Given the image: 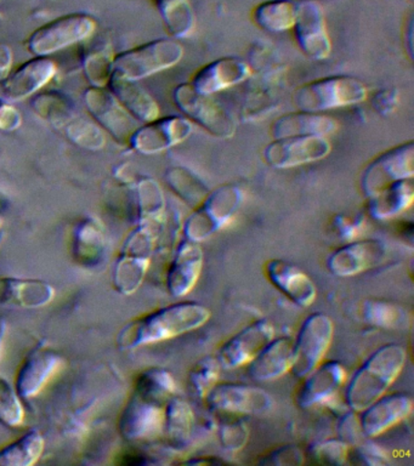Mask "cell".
I'll return each mask as SVG.
<instances>
[{
	"instance_id": "cb8c5ba5",
	"label": "cell",
	"mask_w": 414,
	"mask_h": 466,
	"mask_svg": "<svg viewBox=\"0 0 414 466\" xmlns=\"http://www.w3.org/2000/svg\"><path fill=\"white\" fill-rule=\"evenodd\" d=\"M165 428V410L159 403L134 396L123 411L119 430L126 440L151 439Z\"/></svg>"
},
{
	"instance_id": "44dd1931",
	"label": "cell",
	"mask_w": 414,
	"mask_h": 466,
	"mask_svg": "<svg viewBox=\"0 0 414 466\" xmlns=\"http://www.w3.org/2000/svg\"><path fill=\"white\" fill-rule=\"evenodd\" d=\"M61 366L60 356L54 350L39 345L32 350L21 366L16 378V391L23 399L37 396L56 374Z\"/></svg>"
},
{
	"instance_id": "ba28073f",
	"label": "cell",
	"mask_w": 414,
	"mask_h": 466,
	"mask_svg": "<svg viewBox=\"0 0 414 466\" xmlns=\"http://www.w3.org/2000/svg\"><path fill=\"white\" fill-rule=\"evenodd\" d=\"M96 25V18L89 14L65 15L35 29L27 40V49L35 56H48L89 38Z\"/></svg>"
},
{
	"instance_id": "60d3db41",
	"label": "cell",
	"mask_w": 414,
	"mask_h": 466,
	"mask_svg": "<svg viewBox=\"0 0 414 466\" xmlns=\"http://www.w3.org/2000/svg\"><path fill=\"white\" fill-rule=\"evenodd\" d=\"M220 367L219 360L213 357L199 360L188 374V385L192 395L198 399L206 397L219 379Z\"/></svg>"
},
{
	"instance_id": "e0dca14e",
	"label": "cell",
	"mask_w": 414,
	"mask_h": 466,
	"mask_svg": "<svg viewBox=\"0 0 414 466\" xmlns=\"http://www.w3.org/2000/svg\"><path fill=\"white\" fill-rule=\"evenodd\" d=\"M387 254V246L379 239L358 240L333 251L327 266L334 276L351 277L380 265Z\"/></svg>"
},
{
	"instance_id": "4dcf8cb0",
	"label": "cell",
	"mask_w": 414,
	"mask_h": 466,
	"mask_svg": "<svg viewBox=\"0 0 414 466\" xmlns=\"http://www.w3.org/2000/svg\"><path fill=\"white\" fill-rule=\"evenodd\" d=\"M254 21L268 32H285L293 28L297 18V3L290 0H268L253 13Z\"/></svg>"
},
{
	"instance_id": "836d02e7",
	"label": "cell",
	"mask_w": 414,
	"mask_h": 466,
	"mask_svg": "<svg viewBox=\"0 0 414 466\" xmlns=\"http://www.w3.org/2000/svg\"><path fill=\"white\" fill-rule=\"evenodd\" d=\"M159 14L174 38H187L195 29V15L188 0H157Z\"/></svg>"
},
{
	"instance_id": "f1b7e54d",
	"label": "cell",
	"mask_w": 414,
	"mask_h": 466,
	"mask_svg": "<svg viewBox=\"0 0 414 466\" xmlns=\"http://www.w3.org/2000/svg\"><path fill=\"white\" fill-rule=\"evenodd\" d=\"M108 90L117 98L122 107L139 122L148 123L158 118L159 106L154 97L137 86L134 80L112 76L108 82Z\"/></svg>"
},
{
	"instance_id": "ac0fdd59",
	"label": "cell",
	"mask_w": 414,
	"mask_h": 466,
	"mask_svg": "<svg viewBox=\"0 0 414 466\" xmlns=\"http://www.w3.org/2000/svg\"><path fill=\"white\" fill-rule=\"evenodd\" d=\"M56 65L46 56H35L25 62L0 84L5 100L19 101L37 93L56 73Z\"/></svg>"
},
{
	"instance_id": "603a6c76",
	"label": "cell",
	"mask_w": 414,
	"mask_h": 466,
	"mask_svg": "<svg viewBox=\"0 0 414 466\" xmlns=\"http://www.w3.org/2000/svg\"><path fill=\"white\" fill-rule=\"evenodd\" d=\"M250 76L246 61L237 57L217 58L192 76L191 86L201 94L213 95L245 82Z\"/></svg>"
},
{
	"instance_id": "681fc988",
	"label": "cell",
	"mask_w": 414,
	"mask_h": 466,
	"mask_svg": "<svg viewBox=\"0 0 414 466\" xmlns=\"http://www.w3.org/2000/svg\"><path fill=\"white\" fill-rule=\"evenodd\" d=\"M399 105V90L396 87H387L374 94L372 106L374 111L381 116L391 115Z\"/></svg>"
},
{
	"instance_id": "db71d44e",
	"label": "cell",
	"mask_w": 414,
	"mask_h": 466,
	"mask_svg": "<svg viewBox=\"0 0 414 466\" xmlns=\"http://www.w3.org/2000/svg\"><path fill=\"white\" fill-rule=\"evenodd\" d=\"M21 123H23L21 113L9 105L5 98H0V131L16 130Z\"/></svg>"
},
{
	"instance_id": "11a10c76",
	"label": "cell",
	"mask_w": 414,
	"mask_h": 466,
	"mask_svg": "<svg viewBox=\"0 0 414 466\" xmlns=\"http://www.w3.org/2000/svg\"><path fill=\"white\" fill-rule=\"evenodd\" d=\"M13 65V53L9 46L0 44V84L8 76Z\"/></svg>"
},
{
	"instance_id": "f907efd6",
	"label": "cell",
	"mask_w": 414,
	"mask_h": 466,
	"mask_svg": "<svg viewBox=\"0 0 414 466\" xmlns=\"http://www.w3.org/2000/svg\"><path fill=\"white\" fill-rule=\"evenodd\" d=\"M338 433H339L340 441H343L348 446H355L359 441V436L363 435L359 419L354 413L345 414L339 421Z\"/></svg>"
},
{
	"instance_id": "7402d4cb",
	"label": "cell",
	"mask_w": 414,
	"mask_h": 466,
	"mask_svg": "<svg viewBox=\"0 0 414 466\" xmlns=\"http://www.w3.org/2000/svg\"><path fill=\"white\" fill-rule=\"evenodd\" d=\"M203 251L201 246L194 240H181L174 254L167 275V286L169 293L176 298H183L194 289L201 276Z\"/></svg>"
},
{
	"instance_id": "74e56055",
	"label": "cell",
	"mask_w": 414,
	"mask_h": 466,
	"mask_svg": "<svg viewBox=\"0 0 414 466\" xmlns=\"http://www.w3.org/2000/svg\"><path fill=\"white\" fill-rule=\"evenodd\" d=\"M75 255L81 264L96 265L105 249V237L96 222H83L76 235Z\"/></svg>"
},
{
	"instance_id": "d6a6232c",
	"label": "cell",
	"mask_w": 414,
	"mask_h": 466,
	"mask_svg": "<svg viewBox=\"0 0 414 466\" xmlns=\"http://www.w3.org/2000/svg\"><path fill=\"white\" fill-rule=\"evenodd\" d=\"M32 107L41 118L48 120L57 129L63 130L76 116L79 115L74 102L59 93L39 95L32 101Z\"/></svg>"
},
{
	"instance_id": "484cf974",
	"label": "cell",
	"mask_w": 414,
	"mask_h": 466,
	"mask_svg": "<svg viewBox=\"0 0 414 466\" xmlns=\"http://www.w3.org/2000/svg\"><path fill=\"white\" fill-rule=\"evenodd\" d=\"M293 363L294 342L288 338L272 339L248 363V374L257 381H274L292 370Z\"/></svg>"
},
{
	"instance_id": "d590c367",
	"label": "cell",
	"mask_w": 414,
	"mask_h": 466,
	"mask_svg": "<svg viewBox=\"0 0 414 466\" xmlns=\"http://www.w3.org/2000/svg\"><path fill=\"white\" fill-rule=\"evenodd\" d=\"M194 411L187 402L173 399L165 410V428L170 442L176 447H184L190 440Z\"/></svg>"
},
{
	"instance_id": "9c48e42d",
	"label": "cell",
	"mask_w": 414,
	"mask_h": 466,
	"mask_svg": "<svg viewBox=\"0 0 414 466\" xmlns=\"http://www.w3.org/2000/svg\"><path fill=\"white\" fill-rule=\"evenodd\" d=\"M334 334L332 319L325 313H314L301 324L294 342L293 374L304 379L322 363Z\"/></svg>"
},
{
	"instance_id": "f6af8a7d",
	"label": "cell",
	"mask_w": 414,
	"mask_h": 466,
	"mask_svg": "<svg viewBox=\"0 0 414 466\" xmlns=\"http://www.w3.org/2000/svg\"><path fill=\"white\" fill-rule=\"evenodd\" d=\"M248 64L250 71H256L259 75L264 76L268 83V76L281 75L283 71L281 62L278 60L274 49H270L268 46L257 44L250 50Z\"/></svg>"
},
{
	"instance_id": "f546056e",
	"label": "cell",
	"mask_w": 414,
	"mask_h": 466,
	"mask_svg": "<svg viewBox=\"0 0 414 466\" xmlns=\"http://www.w3.org/2000/svg\"><path fill=\"white\" fill-rule=\"evenodd\" d=\"M414 189L410 178L395 182L370 197L369 213L376 220H389L398 217L412 206Z\"/></svg>"
},
{
	"instance_id": "ab89813d",
	"label": "cell",
	"mask_w": 414,
	"mask_h": 466,
	"mask_svg": "<svg viewBox=\"0 0 414 466\" xmlns=\"http://www.w3.org/2000/svg\"><path fill=\"white\" fill-rule=\"evenodd\" d=\"M65 135L68 137V140L74 142L78 147L86 149H100L104 147L105 135L101 131L100 127L86 116H83L81 113L76 116L70 123L63 129Z\"/></svg>"
},
{
	"instance_id": "4fadbf2b",
	"label": "cell",
	"mask_w": 414,
	"mask_h": 466,
	"mask_svg": "<svg viewBox=\"0 0 414 466\" xmlns=\"http://www.w3.org/2000/svg\"><path fill=\"white\" fill-rule=\"evenodd\" d=\"M298 46L305 56L322 61L332 51L325 14L318 3L307 0L297 4L296 24L293 25Z\"/></svg>"
},
{
	"instance_id": "3957f363",
	"label": "cell",
	"mask_w": 414,
	"mask_h": 466,
	"mask_svg": "<svg viewBox=\"0 0 414 466\" xmlns=\"http://www.w3.org/2000/svg\"><path fill=\"white\" fill-rule=\"evenodd\" d=\"M184 46L177 39H156L114 56L112 76L137 80L174 67L183 60Z\"/></svg>"
},
{
	"instance_id": "f35d334b",
	"label": "cell",
	"mask_w": 414,
	"mask_h": 466,
	"mask_svg": "<svg viewBox=\"0 0 414 466\" xmlns=\"http://www.w3.org/2000/svg\"><path fill=\"white\" fill-rule=\"evenodd\" d=\"M176 391V381L168 370L152 368L137 378L136 395L159 403Z\"/></svg>"
},
{
	"instance_id": "8d00e7d4",
	"label": "cell",
	"mask_w": 414,
	"mask_h": 466,
	"mask_svg": "<svg viewBox=\"0 0 414 466\" xmlns=\"http://www.w3.org/2000/svg\"><path fill=\"white\" fill-rule=\"evenodd\" d=\"M363 319L373 326L387 329H406L410 323L409 311L392 302L369 300L363 305Z\"/></svg>"
},
{
	"instance_id": "2e32d148",
	"label": "cell",
	"mask_w": 414,
	"mask_h": 466,
	"mask_svg": "<svg viewBox=\"0 0 414 466\" xmlns=\"http://www.w3.org/2000/svg\"><path fill=\"white\" fill-rule=\"evenodd\" d=\"M85 101L97 126L119 142H129L134 129L133 116L122 107L108 87L93 86L86 91Z\"/></svg>"
},
{
	"instance_id": "4316f807",
	"label": "cell",
	"mask_w": 414,
	"mask_h": 466,
	"mask_svg": "<svg viewBox=\"0 0 414 466\" xmlns=\"http://www.w3.org/2000/svg\"><path fill=\"white\" fill-rule=\"evenodd\" d=\"M338 127L339 123L332 116L299 109L276 119L271 126L270 134L274 140L290 137H327L336 133Z\"/></svg>"
},
{
	"instance_id": "1f68e13d",
	"label": "cell",
	"mask_w": 414,
	"mask_h": 466,
	"mask_svg": "<svg viewBox=\"0 0 414 466\" xmlns=\"http://www.w3.org/2000/svg\"><path fill=\"white\" fill-rule=\"evenodd\" d=\"M45 439L37 430L25 433L20 440L0 450V466H31L41 459Z\"/></svg>"
},
{
	"instance_id": "7bdbcfd3",
	"label": "cell",
	"mask_w": 414,
	"mask_h": 466,
	"mask_svg": "<svg viewBox=\"0 0 414 466\" xmlns=\"http://www.w3.org/2000/svg\"><path fill=\"white\" fill-rule=\"evenodd\" d=\"M21 397L8 381L0 378V424L17 428L24 422L25 410Z\"/></svg>"
},
{
	"instance_id": "83f0119b",
	"label": "cell",
	"mask_w": 414,
	"mask_h": 466,
	"mask_svg": "<svg viewBox=\"0 0 414 466\" xmlns=\"http://www.w3.org/2000/svg\"><path fill=\"white\" fill-rule=\"evenodd\" d=\"M54 297L56 290L45 280L0 279V305L38 309L52 302Z\"/></svg>"
},
{
	"instance_id": "c3c4849f",
	"label": "cell",
	"mask_w": 414,
	"mask_h": 466,
	"mask_svg": "<svg viewBox=\"0 0 414 466\" xmlns=\"http://www.w3.org/2000/svg\"><path fill=\"white\" fill-rule=\"evenodd\" d=\"M350 451V459L354 464L358 465H384L388 462L387 453L376 444H362V446H354Z\"/></svg>"
},
{
	"instance_id": "ffe728a7",
	"label": "cell",
	"mask_w": 414,
	"mask_h": 466,
	"mask_svg": "<svg viewBox=\"0 0 414 466\" xmlns=\"http://www.w3.org/2000/svg\"><path fill=\"white\" fill-rule=\"evenodd\" d=\"M299 393L298 404L304 410L330 402L347 380V370L337 360L319 364L308 374Z\"/></svg>"
},
{
	"instance_id": "8992f818",
	"label": "cell",
	"mask_w": 414,
	"mask_h": 466,
	"mask_svg": "<svg viewBox=\"0 0 414 466\" xmlns=\"http://www.w3.org/2000/svg\"><path fill=\"white\" fill-rule=\"evenodd\" d=\"M156 242V232L151 224H140L130 233L123 247L121 257L116 262L114 284L119 293H136L146 276L152 251Z\"/></svg>"
},
{
	"instance_id": "bcb514c9",
	"label": "cell",
	"mask_w": 414,
	"mask_h": 466,
	"mask_svg": "<svg viewBox=\"0 0 414 466\" xmlns=\"http://www.w3.org/2000/svg\"><path fill=\"white\" fill-rule=\"evenodd\" d=\"M249 439L248 425L242 419L227 421L219 429V440L221 447L230 453H236L243 450Z\"/></svg>"
},
{
	"instance_id": "f5cc1de1",
	"label": "cell",
	"mask_w": 414,
	"mask_h": 466,
	"mask_svg": "<svg viewBox=\"0 0 414 466\" xmlns=\"http://www.w3.org/2000/svg\"><path fill=\"white\" fill-rule=\"evenodd\" d=\"M363 220L361 218H352L345 215H337L334 218L333 228L337 235L344 240H352L361 231Z\"/></svg>"
},
{
	"instance_id": "7c38bea8",
	"label": "cell",
	"mask_w": 414,
	"mask_h": 466,
	"mask_svg": "<svg viewBox=\"0 0 414 466\" xmlns=\"http://www.w3.org/2000/svg\"><path fill=\"white\" fill-rule=\"evenodd\" d=\"M194 123L187 116H163L137 127L129 138L136 151L151 156L181 144L191 137Z\"/></svg>"
},
{
	"instance_id": "6f0895ef",
	"label": "cell",
	"mask_w": 414,
	"mask_h": 466,
	"mask_svg": "<svg viewBox=\"0 0 414 466\" xmlns=\"http://www.w3.org/2000/svg\"><path fill=\"white\" fill-rule=\"evenodd\" d=\"M0 225H2V218H0Z\"/></svg>"
},
{
	"instance_id": "9f6ffc18",
	"label": "cell",
	"mask_w": 414,
	"mask_h": 466,
	"mask_svg": "<svg viewBox=\"0 0 414 466\" xmlns=\"http://www.w3.org/2000/svg\"><path fill=\"white\" fill-rule=\"evenodd\" d=\"M6 335V320L5 317L0 316V355H2L3 342Z\"/></svg>"
},
{
	"instance_id": "ee69618b",
	"label": "cell",
	"mask_w": 414,
	"mask_h": 466,
	"mask_svg": "<svg viewBox=\"0 0 414 466\" xmlns=\"http://www.w3.org/2000/svg\"><path fill=\"white\" fill-rule=\"evenodd\" d=\"M139 195L140 224H151L157 220L165 208L161 188L152 180H144L137 187Z\"/></svg>"
},
{
	"instance_id": "e575fe53",
	"label": "cell",
	"mask_w": 414,
	"mask_h": 466,
	"mask_svg": "<svg viewBox=\"0 0 414 466\" xmlns=\"http://www.w3.org/2000/svg\"><path fill=\"white\" fill-rule=\"evenodd\" d=\"M166 180L169 187L180 197L188 206L197 207L208 195L207 187L197 175L184 167H169L166 173Z\"/></svg>"
},
{
	"instance_id": "7dc6e473",
	"label": "cell",
	"mask_w": 414,
	"mask_h": 466,
	"mask_svg": "<svg viewBox=\"0 0 414 466\" xmlns=\"http://www.w3.org/2000/svg\"><path fill=\"white\" fill-rule=\"evenodd\" d=\"M348 444L340 440H329L311 448L312 457L322 464L343 465L348 457Z\"/></svg>"
},
{
	"instance_id": "30bf717a",
	"label": "cell",
	"mask_w": 414,
	"mask_h": 466,
	"mask_svg": "<svg viewBox=\"0 0 414 466\" xmlns=\"http://www.w3.org/2000/svg\"><path fill=\"white\" fill-rule=\"evenodd\" d=\"M414 142L396 146L367 164L361 177L365 196H376L395 182L412 178L414 174Z\"/></svg>"
},
{
	"instance_id": "7a4b0ae2",
	"label": "cell",
	"mask_w": 414,
	"mask_h": 466,
	"mask_svg": "<svg viewBox=\"0 0 414 466\" xmlns=\"http://www.w3.org/2000/svg\"><path fill=\"white\" fill-rule=\"evenodd\" d=\"M406 360L407 351L401 345L388 344L378 349L348 382V408L354 411H361L384 396L401 374Z\"/></svg>"
},
{
	"instance_id": "52a82bcc",
	"label": "cell",
	"mask_w": 414,
	"mask_h": 466,
	"mask_svg": "<svg viewBox=\"0 0 414 466\" xmlns=\"http://www.w3.org/2000/svg\"><path fill=\"white\" fill-rule=\"evenodd\" d=\"M173 100L188 120L202 127L214 137H234V116L224 106L214 100L212 95L201 94L191 83H184L174 89Z\"/></svg>"
},
{
	"instance_id": "8fae6325",
	"label": "cell",
	"mask_w": 414,
	"mask_h": 466,
	"mask_svg": "<svg viewBox=\"0 0 414 466\" xmlns=\"http://www.w3.org/2000/svg\"><path fill=\"white\" fill-rule=\"evenodd\" d=\"M332 145L322 137L275 138L264 148L263 158L276 169H289L318 162L329 156Z\"/></svg>"
},
{
	"instance_id": "d4e9b609",
	"label": "cell",
	"mask_w": 414,
	"mask_h": 466,
	"mask_svg": "<svg viewBox=\"0 0 414 466\" xmlns=\"http://www.w3.org/2000/svg\"><path fill=\"white\" fill-rule=\"evenodd\" d=\"M267 275L279 291L300 308H308L315 301L318 289L314 282L307 273L290 262L268 261Z\"/></svg>"
},
{
	"instance_id": "277c9868",
	"label": "cell",
	"mask_w": 414,
	"mask_h": 466,
	"mask_svg": "<svg viewBox=\"0 0 414 466\" xmlns=\"http://www.w3.org/2000/svg\"><path fill=\"white\" fill-rule=\"evenodd\" d=\"M243 200L245 191L237 185H223L209 192L185 222V238L197 243L209 238L228 225Z\"/></svg>"
},
{
	"instance_id": "b9f144b4",
	"label": "cell",
	"mask_w": 414,
	"mask_h": 466,
	"mask_svg": "<svg viewBox=\"0 0 414 466\" xmlns=\"http://www.w3.org/2000/svg\"><path fill=\"white\" fill-rule=\"evenodd\" d=\"M112 62L114 57L111 56L107 47H101V49L97 47L86 55L83 66H85L86 78L93 86L106 87L108 86L112 78Z\"/></svg>"
},
{
	"instance_id": "6da1fadb",
	"label": "cell",
	"mask_w": 414,
	"mask_h": 466,
	"mask_svg": "<svg viewBox=\"0 0 414 466\" xmlns=\"http://www.w3.org/2000/svg\"><path fill=\"white\" fill-rule=\"evenodd\" d=\"M210 311L198 302H177L140 317L123 328L117 337L122 350H134L190 333L205 326Z\"/></svg>"
},
{
	"instance_id": "5bb4252c",
	"label": "cell",
	"mask_w": 414,
	"mask_h": 466,
	"mask_svg": "<svg viewBox=\"0 0 414 466\" xmlns=\"http://www.w3.org/2000/svg\"><path fill=\"white\" fill-rule=\"evenodd\" d=\"M206 397L213 410L225 413L264 414L274 406L270 393L245 384H216Z\"/></svg>"
},
{
	"instance_id": "9a60e30c",
	"label": "cell",
	"mask_w": 414,
	"mask_h": 466,
	"mask_svg": "<svg viewBox=\"0 0 414 466\" xmlns=\"http://www.w3.org/2000/svg\"><path fill=\"white\" fill-rule=\"evenodd\" d=\"M274 327L268 320L260 319L250 324L221 346L217 355L220 366L236 370L252 362L254 357L274 339Z\"/></svg>"
},
{
	"instance_id": "816d5d0a",
	"label": "cell",
	"mask_w": 414,
	"mask_h": 466,
	"mask_svg": "<svg viewBox=\"0 0 414 466\" xmlns=\"http://www.w3.org/2000/svg\"><path fill=\"white\" fill-rule=\"evenodd\" d=\"M263 462L274 465H300L304 462V455L298 447L285 446L272 451Z\"/></svg>"
},
{
	"instance_id": "d6986e66",
	"label": "cell",
	"mask_w": 414,
	"mask_h": 466,
	"mask_svg": "<svg viewBox=\"0 0 414 466\" xmlns=\"http://www.w3.org/2000/svg\"><path fill=\"white\" fill-rule=\"evenodd\" d=\"M412 410L413 400L407 393L399 392L381 396L376 402L361 410L359 425H361L363 436L381 435L392 426L409 418Z\"/></svg>"
},
{
	"instance_id": "5b68a950",
	"label": "cell",
	"mask_w": 414,
	"mask_h": 466,
	"mask_svg": "<svg viewBox=\"0 0 414 466\" xmlns=\"http://www.w3.org/2000/svg\"><path fill=\"white\" fill-rule=\"evenodd\" d=\"M366 98L367 86L362 80L338 76L304 84L294 93L293 101L301 111L318 113L361 104Z\"/></svg>"
}]
</instances>
